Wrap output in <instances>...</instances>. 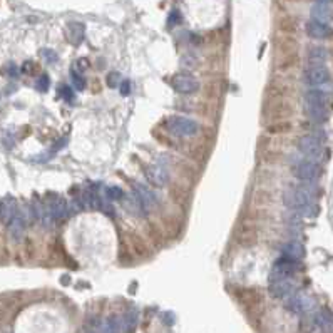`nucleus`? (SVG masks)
Listing matches in <instances>:
<instances>
[{"label":"nucleus","instance_id":"nucleus-20","mask_svg":"<svg viewBox=\"0 0 333 333\" xmlns=\"http://www.w3.org/2000/svg\"><path fill=\"white\" fill-rule=\"evenodd\" d=\"M124 206H126V209L129 211V213L132 215H136L137 218H144V215L148 213V209L144 208V204L142 201L139 199V196L136 195V191L134 193H131V196L128 198H124Z\"/></svg>","mask_w":333,"mask_h":333},{"label":"nucleus","instance_id":"nucleus-24","mask_svg":"<svg viewBox=\"0 0 333 333\" xmlns=\"http://www.w3.org/2000/svg\"><path fill=\"white\" fill-rule=\"evenodd\" d=\"M9 233L12 238H15V240L23 238V233H26V221H23V216L20 213H17L14 220L9 223Z\"/></svg>","mask_w":333,"mask_h":333},{"label":"nucleus","instance_id":"nucleus-22","mask_svg":"<svg viewBox=\"0 0 333 333\" xmlns=\"http://www.w3.org/2000/svg\"><path fill=\"white\" fill-rule=\"evenodd\" d=\"M290 114H292V107H290L288 104H284L283 101L270 102V112H268V116L273 119V121H283V119H287Z\"/></svg>","mask_w":333,"mask_h":333},{"label":"nucleus","instance_id":"nucleus-6","mask_svg":"<svg viewBox=\"0 0 333 333\" xmlns=\"http://www.w3.org/2000/svg\"><path fill=\"white\" fill-rule=\"evenodd\" d=\"M305 82L308 86H323L330 82V70L325 64H312L305 70Z\"/></svg>","mask_w":333,"mask_h":333},{"label":"nucleus","instance_id":"nucleus-5","mask_svg":"<svg viewBox=\"0 0 333 333\" xmlns=\"http://www.w3.org/2000/svg\"><path fill=\"white\" fill-rule=\"evenodd\" d=\"M171 87L176 90L178 94L189 96L195 94L199 89V82L196 77H193L191 74H176L171 79Z\"/></svg>","mask_w":333,"mask_h":333},{"label":"nucleus","instance_id":"nucleus-25","mask_svg":"<svg viewBox=\"0 0 333 333\" xmlns=\"http://www.w3.org/2000/svg\"><path fill=\"white\" fill-rule=\"evenodd\" d=\"M330 96L326 90L322 89H312L305 94V102L306 104H328Z\"/></svg>","mask_w":333,"mask_h":333},{"label":"nucleus","instance_id":"nucleus-27","mask_svg":"<svg viewBox=\"0 0 333 333\" xmlns=\"http://www.w3.org/2000/svg\"><path fill=\"white\" fill-rule=\"evenodd\" d=\"M296 39L295 37H281L276 42V52H280L281 56H287V54H293L296 52Z\"/></svg>","mask_w":333,"mask_h":333},{"label":"nucleus","instance_id":"nucleus-9","mask_svg":"<svg viewBox=\"0 0 333 333\" xmlns=\"http://www.w3.org/2000/svg\"><path fill=\"white\" fill-rule=\"evenodd\" d=\"M298 149L310 157H318L323 153V144L315 134H305L298 139Z\"/></svg>","mask_w":333,"mask_h":333},{"label":"nucleus","instance_id":"nucleus-10","mask_svg":"<svg viewBox=\"0 0 333 333\" xmlns=\"http://www.w3.org/2000/svg\"><path fill=\"white\" fill-rule=\"evenodd\" d=\"M238 300L241 301V305H243L246 310H250V312H255V310H258L259 306H261V295H259L256 290H253V288L240 290Z\"/></svg>","mask_w":333,"mask_h":333},{"label":"nucleus","instance_id":"nucleus-47","mask_svg":"<svg viewBox=\"0 0 333 333\" xmlns=\"http://www.w3.org/2000/svg\"><path fill=\"white\" fill-rule=\"evenodd\" d=\"M162 318H164V325H174V315L173 313H162Z\"/></svg>","mask_w":333,"mask_h":333},{"label":"nucleus","instance_id":"nucleus-28","mask_svg":"<svg viewBox=\"0 0 333 333\" xmlns=\"http://www.w3.org/2000/svg\"><path fill=\"white\" fill-rule=\"evenodd\" d=\"M326 59H328V51L323 47H313L308 52V62L310 64H325Z\"/></svg>","mask_w":333,"mask_h":333},{"label":"nucleus","instance_id":"nucleus-12","mask_svg":"<svg viewBox=\"0 0 333 333\" xmlns=\"http://www.w3.org/2000/svg\"><path fill=\"white\" fill-rule=\"evenodd\" d=\"M144 174H146V179L154 187H162V186H166V183H168V173L157 164L144 168Z\"/></svg>","mask_w":333,"mask_h":333},{"label":"nucleus","instance_id":"nucleus-46","mask_svg":"<svg viewBox=\"0 0 333 333\" xmlns=\"http://www.w3.org/2000/svg\"><path fill=\"white\" fill-rule=\"evenodd\" d=\"M77 67H79V70H81V72H84V70H87L90 67V62H89L87 59H79L77 60Z\"/></svg>","mask_w":333,"mask_h":333},{"label":"nucleus","instance_id":"nucleus-42","mask_svg":"<svg viewBox=\"0 0 333 333\" xmlns=\"http://www.w3.org/2000/svg\"><path fill=\"white\" fill-rule=\"evenodd\" d=\"M59 96L65 101H72L74 99V92H72V89L69 86H60L59 87Z\"/></svg>","mask_w":333,"mask_h":333},{"label":"nucleus","instance_id":"nucleus-38","mask_svg":"<svg viewBox=\"0 0 333 333\" xmlns=\"http://www.w3.org/2000/svg\"><path fill=\"white\" fill-rule=\"evenodd\" d=\"M70 79H72V82H74V87L76 89L82 90L84 87H86V79H84L81 74H77L74 69L70 70Z\"/></svg>","mask_w":333,"mask_h":333},{"label":"nucleus","instance_id":"nucleus-32","mask_svg":"<svg viewBox=\"0 0 333 333\" xmlns=\"http://www.w3.org/2000/svg\"><path fill=\"white\" fill-rule=\"evenodd\" d=\"M171 198L176 201L178 204H187V196H186V189H183V187H179V186H174L173 189H171Z\"/></svg>","mask_w":333,"mask_h":333},{"label":"nucleus","instance_id":"nucleus-14","mask_svg":"<svg viewBox=\"0 0 333 333\" xmlns=\"http://www.w3.org/2000/svg\"><path fill=\"white\" fill-rule=\"evenodd\" d=\"M236 241H238L240 246L243 248H250V246H255L256 241H258V233H256V228L255 226H241L236 233Z\"/></svg>","mask_w":333,"mask_h":333},{"label":"nucleus","instance_id":"nucleus-30","mask_svg":"<svg viewBox=\"0 0 333 333\" xmlns=\"http://www.w3.org/2000/svg\"><path fill=\"white\" fill-rule=\"evenodd\" d=\"M296 62H298V54L293 52V54H287V56H281L280 57V62L276 64V69L278 70H288V69H293Z\"/></svg>","mask_w":333,"mask_h":333},{"label":"nucleus","instance_id":"nucleus-37","mask_svg":"<svg viewBox=\"0 0 333 333\" xmlns=\"http://www.w3.org/2000/svg\"><path fill=\"white\" fill-rule=\"evenodd\" d=\"M39 64L37 62H34V60H26L22 65V72L23 74H27V76H35L39 72Z\"/></svg>","mask_w":333,"mask_h":333},{"label":"nucleus","instance_id":"nucleus-11","mask_svg":"<svg viewBox=\"0 0 333 333\" xmlns=\"http://www.w3.org/2000/svg\"><path fill=\"white\" fill-rule=\"evenodd\" d=\"M306 34L310 35L312 39H317V40H325V39H330L331 34H333V29L328 26V23H323V22H318V20H310L306 23Z\"/></svg>","mask_w":333,"mask_h":333},{"label":"nucleus","instance_id":"nucleus-26","mask_svg":"<svg viewBox=\"0 0 333 333\" xmlns=\"http://www.w3.org/2000/svg\"><path fill=\"white\" fill-rule=\"evenodd\" d=\"M131 248L137 256H141V258H149L151 256V251H149L148 245L144 243V240L139 238L137 234H131Z\"/></svg>","mask_w":333,"mask_h":333},{"label":"nucleus","instance_id":"nucleus-34","mask_svg":"<svg viewBox=\"0 0 333 333\" xmlns=\"http://www.w3.org/2000/svg\"><path fill=\"white\" fill-rule=\"evenodd\" d=\"M136 323H137V315L136 312H129L124 315V330L126 331H131L136 328Z\"/></svg>","mask_w":333,"mask_h":333},{"label":"nucleus","instance_id":"nucleus-39","mask_svg":"<svg viewBox=\"0 0 333 333\" xmlns=\"http://www.w3.org/2000/svg\"><path fill=\"white\" fill-rule=\"evenodd\" d=\"M40 56L44 57L45 62H49V64H56L59 60V56L52 49H40Z\"/></svg>","mask_w":333,"mask_h":333},{"label":"nucleus","instance_id":"nucleus-23","mask_svg":"<svg viewBox=\"0 0 333 333\" xmlns=\"http://www.w3.org/2000/svg\"><path fill=\"white\" fill-rule=\"evenodd\" d=\"M281 253L287 256H292L295 259H303L306 255V250L300 241H288V243H284L281 246Z\"/></svg>","mask_w":333,"mask_h":333},{"label":"nucleus","instance_id":"nucleus-49","mask_svg":"<svg viewBox=\"0 0 333 333\" xmlns=\"http://www.w3.org/2000/svg\"><path fill=\"white\" fill-rule=\"evenodd\" d=\"M315 2H326V4H330V0H315Z\"/></svg>","mask_w":333,"mask_h":333},{"label":"nucleus","instance_id":"nucleus-7","mask_svg":"<svg viewBox=\"0 0 333 333\" xmlns=\"http://www.w3.org/2000/svg\"><path fill=\"white\" fill-rule=\"evenodd\" d=\"M293 290H295V281L292 278L278 275V278H275V280L270 283L268 292L273 298H284V296L292 295Z\"/></svg>","mask_w":333,"mask_h":333},{"label":"nucleus","instance_id":"nucleus-16","mask_svg":"<svg viewBox=\"0 0 333 333\" xmlns=\"http://www.w3.org/2000/svg\"><path fill=\"white\" fill-rule=\"evenodd\" d=\"M312 17L315 20L330 23L333 20V9L330 4L326 2H317L312 7Z\"/></svg>","mask_w":333,"mask_h":333},{"label":"nucleus","instance_id":"nucleus-33","mask_svg":"<svg viewBox=\"0 0 333 333\" xmlns=\"http://www.w3.org/2000/svg\"><path fill=\"white\" fill-rule=\"evenodd\" d=\"M106 196L111 201H119V199H124V191L119 186H111L106 189Z\"/></svg>","mask_w":333,"mask_h":333},{"label":"nucleus","instance_id":"nucleus-15","mask_svg":"<svg viewBox=\"0 0 333 333\" xmlns=\"http://www.w3.org/2000/svg\"><path fill=\"white\" fill-rule=\"evenodd\" d=\"M134 187H136V195L139 196V199L142 201L144 204V208H146L148 211H153L157 208V198L154 196V193L149 189V187H146L144 184H139V183H134Z\"/></svg>","mask_w":333,"mask_h":333},{"label":"nucleus","instance_id":"nucleus-43","mask_svg":"<svg viewBox=\"0 0 333 333\" xmlns=\"http://www.w3.org/2000/svg\"><path fill=\"white\" fill-rule=\"evenodd\" d=\"M149 234H151V238H153V241H154L156 245H161V243H162V236H161L159 228H156L154 225H151V228H149Z\"/></svg>","mask_w":333,"mask_h":333},{"label":"nucleus","instance_id":"nucleus-8","mask_svg":"<svg viewBox=\"0 0 333 333\" xmlns=\"http://www.w3.org/2000/svg\"><path fill=\"white\" fill-rule=\"evenodd\" d=\"M273 271H275V275L290 276L293 273H298V271H303V265H301L300 259H295L292 256L283 255L280 259H276L275 261Z\"/></svg>","mask_w":333,"mask_h":333},{"label":"nucleus","instance_id":"nucleus-29","mask_svg":"<svg viewBox=\"0 0 333 333\" xmlns=\"http://www.w3.org/2000/svg\"><path fill=\"white\" fill-rule=\"evenodd\" d=\"M162 221H164V229L169 233V236L176 238V236L181 233V228H183V225H181V221H178L174 216H166V218H162Z\"/></svg>","mask_w":333,"mask_h":333},{"label":"nucleus","instance_id":"nucleus-40","mask_svg":"<svg viewBox=\"0 0 333 333\" xmlns=\"http://www.w3.org/2000/svg\"><path fill=\"white\" fill-rule=\"evenodd\" d=\"M51 87V79L47 74H42L39 79H37V89L40 90V92H47Z\"/></svg>","mask_w":333,"mask_h":333},{"label":"nucleus","instance_id":"nucleus-35","mask_svg":"<svg viewBox=\"0 0 333 333\" xmlns=\"http://www.w3.org/2000/svg\"><path fill=\"white\" fill-rule=\"evenodd\" d=\"M278 26H280V30L283 32H295L296 30V20L295 19H290V17H284L280 22H278Z\"/></svg>","mask_w":333,"mask_h":333},{"label":"nucleus","instance_id":"nucleus-3","mask_svg":"<svg viewBox=\"0 0 333 333\" xmlns=\"http://www.w3.org/2000/svg\"><path fill=\"white\" fill-rule=\"evenodd\" d=\"M293 176L303 183H315L322 178V168L313 161H300L298 164L293 166Z\"/></svg>","mask_w":333,"mask_h":333},{"label":"nucleus","instance_id":"nucleus-18","mask_svg":"<svg viewBox=\"0 0 333 333\" xmlns=\"http://www.w3.org/2000/svg\"><path fill=\"white\" fill-rule=\"evenodd\" d=\"M305 114L315 123H325L328 119V106L325 104H306Z\"/></svg>","mask_w":333,"mask_h":333},{"label":"nucleus","instance_id":"nucleus-36","mask_svg":"<svg viewBox=\"0 0 333 333\" xmlns=\"http://www.w3.org/2000/svg\"><path fill=\"white\" fill-rule=\"evenodd\" d=\"M296 213L301 215V216H306V218H315V216L320 213V208L313 203V204H308V206H305V208L298 209Z\"/></svg>","mask_w":333,"mask_h":333},{"label":"nucleus","instance_id":"nucleus-19","mask_svg":"<svg viewBox=\"0 0 333 333\" xmlns=\"http://www.w3.org/2000/svg\"><path fill=\"white\" fill-rule=\"evenodd\" d=\"M313 323L320 330L331 331L333 330V313L330 310H326V308H322V310H318L317 315H315Z\"/></svg>","mask_w":333,"mask_h":333},{"label":"nucleus","instance_id":"nucleus-48","mask_svg":"<svg viewBox=\"0 0 333 333\" xmlns=\"http://www.w3.org/2000/svg\"><path fill=\"white\" fill-rule=\"evenodd\" d=\"M9 74H10L12 77H17V74H19V72H17V67H15L14 64H12L10 67H9Z\"/></svg>","mask_w":333,"mask_h":333},{"label":"nucleus","instance_id":"nucleus-21","mask_svg":"<svg viewBox=\"0 0 333 333\" xmlns=\"http://www.w3.org/2000/svg\"><path fill=\"white\" fill-rule=\"evenodd\" d=\"M17 213H19V209H17L15 199L5 198L4 201H2V206H0V216H2V223H4V225H9V223L15 218Z\"/></svg>","mask_w":333,"mask_h":333},{"label":"nucleus","instance_id":"nucleus-2","mask_svg":"<svg viewBox=\"0 0 333 333\" xmlns=\"http://www.w3.org/2000/svg\"><path fill=\"white\" fill-rule=\"evenodd\" d=\"M284 308L293 315H303V313H310L312 310H315V308H317V301H315L310 295L295 293L293 296H290L287 300Z\"/></svg>","mask_w":333,"mask_h":333},{"label":"nucleus","instance_id":"nucleus-1","mask_svg":"<svg viewBox=\"0 0 333 333\" xmlns=\"http://www.w3.org/2000/svg\"><path fill=\"white\" fill-rule=\"evenodd\" d=\"M318 196H322V191H320L317 186H313V183H303L300 186L288 187V189L283 193V203L284 206H288L290 209L298 211L308 204H313L315 199Z\"/></svg>","mask_w":333,"mask_h":333},{"label":"nucleus","instance_id":"nucleus-41","mask_svg":"<svg viewBox=\"0 0 333 333\" xmlns=\"http://www.w3.org/2000/svg\"><path fill=\"white\" fill-rule=\"evenodd\" d=\"M106 82L109 87H119L121 84V74L119 72H109L107 77H106Z\"/></svg>","mask_w":333,"mask_h":333},{"label":"nucleus","instance_id":"nucleus-13","mask_svg":"<svg viewBox=\"0 0 333 333\" xmlns=\"http://www.w3.org/2000/svg\"><path fill=\"white\" fill-rule=\"evenodd\" d=\"M86 35V27L81 22H69L65 26V39L72 45H81Z\"/></svg>","mask_w":333,"mask_h":333},{"label":"nucleus","instance_id":"nucleus-17","mask_svg":"<svg viewBox=\"0 0 333 333\" xmlns=\"http://www.w3.org/2000/svg\"><path fill=\"white\" fill-rule=\"evenodd\" d=\"M47 211L52 218H57V220H62V218H67L69 216V204L65 201L64 198H57L54 201L49 203L47 206Z\"/></svg>","mask_w":333,"mask_h":333},{"label":"nucleus","instance_id":"nucleus-4","mask_svg":"<svg viewBox=\"0 0 333 333\" xmlns=\"http://www.w3.org/2000/svg\"><path fill=\"white\" fill-rule=\"evenodd\" d=\"M168 128L173 134L181 136V137H189L195 136L199 131V126L196 121H193L189 117H183V116H174L169 119Z\"/></svg>","mask_w":333,"mask_h":333},{"label":"nucleus","instance_id":"nucleus-44","mask_svg":"<svg viewBox=\"0 0 333 333\" xmlns=\"http://www.w3.org/2000/svg\"><path fill=\"white\" fill-rule=\"evenodd\" d=\"M119 94L123 96V98H128V96L131 94V81H121L119 84Z\"/></svg>","mask_w":333,"mask_h":333},{"label":"nucleus","instance_id":"nucleus-45","mask_svg":"<svg viewBox=\"0 0 333 333\" xmlns=\"http://www.w3.org/2000/svg\"><path fill=\"white\" fill-rule=\"evenodd\" d=\"M181 22V14L178 10H173L171 14H169V19H168V23L169 26H176V23Z\"/></svg>","mask_w":333,"mask_h":333},{"label":"nucleus","instance_id":"nucleus-31","mask_svg":"<svg viewBox=\"0 0 333 333\" xmlns=\"http://www.w3.org/2000/svg\"><path fill=\"white\" fill-rule=\"evenodd\" d=\"M266 131L270 132V134H287V132L292 131V124L287 123V121H276V123L270 124Z\"/></svg>","mask_w":333,"mask_h":333}]
</instances>
